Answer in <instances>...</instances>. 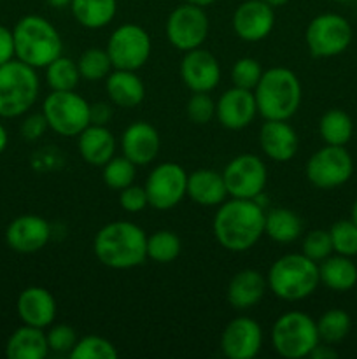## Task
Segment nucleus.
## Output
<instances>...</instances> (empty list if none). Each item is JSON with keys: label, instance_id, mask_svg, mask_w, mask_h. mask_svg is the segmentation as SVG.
I'll return each mask as SVG.
<instances>
[{"label": "nucleus", "instance_id": "a18cd8bd", "mask_svg": "<svg viewBox=\"0 0 357 359\" xmlns=\"http://www.w3.org/2000/svg\"><path fill=\"white\" fill-rule=\"evenodd\" d=\"M112 119V104L111 102H94L90 105V121L91 125L107 126Z\"/></svg>", "mask_w": 357, "mask_h": 359}, {"label": "nucleus", "instance_id": "c9c22d12", "mask_svg": "<svg viewBox=\"0 0 357 359\" xmlns=\"http://www.w3.org/2000/svg\"><path fill=\"white\" fill-rule=\"evenodd\" d=\"M119 353L111 340L100 335H86L77 339L69 353L70 359H118Z\"/></svg>", "mask_w": 357, "mask_h": 359}, {"label": "nucleus", "instance_id": "8fccbe9b", "mask_svg": "<svg viewBox=\"0 0 357 359\" xmlns=\"http://www.w3.org/2000/svg\"><path fill=\"white\" fill-rule=\"evenodd\" d=\"M48 6H51L52 9H65V7H70V2L72 0H46Z\"/></svg>", "mask_w": 357, "mask_h": 359}, {"label": "nucleus", "instance_id": "2eb2a0df", "mask_svg": "<svg viewBox=\"0 0 357 359\" xmlns=\"http://www.w3.org/2000/svg\"><path fill=\"white\" fill-rule=\"evenodd\" d=\"M182 83L191 93H210L220 83V65L216 56L203 48L186 51L178 65Z\"/></svg>", "mask_w": 357, "mask_h": 359}, {"label": "nucleus", "instance_id": "4c0bfd02", "mask_svg": "<svg viewBox=\"0 0 357 359\" xmlns=\"http://www.w3.org/2000/svg\"><path fill=\"white\" fill-rule=\"evenodd\" d=\"M332 251L336 255L356 258L357 256V224L352 219H340L329 228Z\"/></svg>", "mask_w": 357, "mask_h": 359}, {"label": "nucleus", "instance_id": "393cba45", "mask_svg": "<svg viewBox=\"0 0 357 359\" xmlns=\"http://www.w3.org/2000/svg\"><path fill=\"white\" fill-rule=\"evenodd\" d=\"M115 137L107 126L90 125L77 135V151L91 167H104L115 156Z\"/></svg>", "mask_w": 357, "mask_h": 359}, {"label": "nucleus", "instance_id": "f03ea898", "mask_svg": "<svg viewBox=\"0 0 357 359\" xmlns=\"http://www.w3.org/2000/svg\"><path fill=\"white\" fill-rule=\"evenodd\" d=\"M93 252L107 269H136L147 259V233L132 221H112L97 231Z\"/></svg>", "mask_w": 357, "mask_h": 359}, {"label": "nucleus", "instance_id": "c756f323", "mask_svg": "<svg viewBox=\"0 0 357 359\" xmlns=\"http://www.w3.org/2000/svg\"><path fill=\"white\" fill-rule=\"evenodd\" d=\"M303 233V221L294 210L276 207L266 212L265 235L276 244L296 242Z\"/></svg>", "mask_w": 357, "mask_h": 359}, {"label": "nucleus", "instance_id": "37998d69", "mask_svg": "<svg viewBox=\"0 0 357 359\" xmlns=\"http://www.w3.org/2000/svg\"><path fill=\"white\" fill-rule=\"evenodd\" d=\"M119 205L125 212L128 214H139L144 209L149 207V200H147V193L144 186L130 184L125 189L119 191Z\"/></svg>", "mask_w": 357, "mask_h": 359}, {"label": "nucleus", "instance_id": "dca6fc26", "mask_svg": "<svg viewBox=\"0 0 357 359\" xmlns=\"http://www.w3.org/2000/svg\"><path fill=\"white\" fill-rule=\"evenodd\" d=\"M52 237L51 224L37 214H21L6 228V242L14 252L34 255L42 251Z\"/></svg>", "mask_w": 357, "mask_h": 359}, {"label": "nucleus", "instance_id": "72a5a7b5", "mask_svg": "<svg viewBox=\"0 0 357 359\" xmlns=\"http://www.w3.org/2000/svg\"><path fill=\"white\" fill-rule=\"evenodd\" d=\"M182 251V242L178 235L172 230H158L147 235V258L154 263L167 265L175 262Z\"/></svg>", "mask_w": 357, "mask_h": 359}, {"label": "nucleus", "instance_id": "864d4df0", "mask_svg": "<svg viewBox=\"0 0 357 359\" xmlns=\"http://www.w3.org/2000/svg\"><path fill=\"white\" fill-rule=\"evenodd\" d=\"M350 219H352L354 223L357 224V200H356V202H354L352 210H350Z\"/></svg>", "mask_w": 357, "mask_h": 359}, {"label": "nucleus", "instance_id": "39448f33", "mask_svg": "<svg viewBox=\"0 0 357 359\" xmlns=\"http://www.w3.org/2000/svg\"><path fill=\"white\" fill-rule=\"evenodd\" d=\"M268 291L284 302H301L312 297L321 284L318 263L303 252H289L272 263L268 273Z\"/></svg>", "mask_w": 357, "mask_h": 359}, {"label": "nucleus", "instance_id": "c03bdc74", "mask_svg": "<svg viewBox=\"0 0 357 359\" xmlns=\"http://www.w3.org/2000/svg\"><path fill=\"white\" fill-rule=\"evenodd\" d=\"M49 130L48 121H46L44 114L38 112V114H30L23 119L21 123V135L27 140H38L46 132Z\"/></svg>", "mask_w": 357, "mask_h": 359}, {"label": "nucleus", "instance_id": "aec40b11", "mask_svg": "<svg viewBox=\"0 0 357 359\" xmlns=\"http://www.w3.org/2000/svg\"><path fill=\"white\" fill-rule=\"evenodd\" d=\"M122 156L128 158L136 167H147L156 160L161 147V139L158 130L147 121H135L128 125L122 132L121 140Z\"/></svg>", "mask_w": 357, "mask_h": 359}, {"label": "nucleus", "instance_id": "f8f14e48", "mask_svg": "<svg viewBox=\"0 0 357 359\" xmlns=\"http://www.w3.org/2000/svg\"><path fill=\"white\" fill-rule=\"evenodd\" d=\"M210 32V20L205 9L192 4H181L167 18L164 34L177 51H191L202 48Z\"/></svg>", "mask_w": 357, "mask_h": 359}, {"label": "nucleus", "instance_id": "09e8293b", "mask_svg": "<svg viewBox=\"0 0 357 359\" xmlns=\"http://www.w3.org/2000/svg\"><path fill=\"white\" fill-rule=\"evenodd\" d=\"M7 144H9V133H7L6 126L0 123V154L7 149Z\"/></svg>", "mask_w": 357, "mask_h": 359}, {"label": "nucleus", "instance_id": "ea45409f", "mask_svg": "<svg viewBox=\"0 0 357 359\" xmlns=\"http://www.w3.org/2000/svg\"><path fill=\"white\" fill-rule=\"evenodd\" d=\"M301 252L312 262L321 263L332 255V242L329 230H312L308 231L301 242Z\"/></svg>", "mask_w": 357, "mask_h": 359}, {"label": "nucleus", "instance_id": "473e14b6", "mask_svg": "<svg viewBox=\"0 0 357 359\" xmlns=\"http://www.w3.org/2000/svg\"><path fill=\"white\" fill-rule=\"evenodd\" d=\"M46 83L51 91H70L76 90L80 81L77 62L66 56H58L46 67Z\"/></svg>", "mask_w": 357, "mask_h": 359}, {"label": "nucleus", "instance_id": "ddd939ff", "mask_svg": "<svg viewBox=\"0 0 357 359\" xmlns=\"http://www.w3.org/2000/svg\"><path fill=\"white\" fill-rule=\"evenodd\" d=\"M149 207L172 210L188 196V172L174 161L156 165L144 184Z\"/></svg>", "mask_w": 357, "mask_h": 359}, {"label": "nucleus", "instance_id": "5701e85b", "mask_svg": "<svg viewBox=\"0 0 357 359\" xmlns=\"http://www.w3.org/2000/svg\"><path fill=\"white\" fill-rule=\"evenodd\" d=\"M268 291V280L259 270L244 269L231 277L227 284V304L238 311H247L261 304Z\"/></svg>", "mask_w": 357, "mask_h": 359}, {"label": "nucleus", "instance_id": "e433bc0d", "mask_svg": "<svg viewBox=\"0 0 357 359\" xmlns=\"http://www.w3.org/2000/svg\"><path fill=\"white\" fill-rule=\"evenodd\" d=\"M136 177V165L132 163L126 156H114L102 167V179L105 186L121 191L126 186L133 184Z\"/></svg>", "mask_w": 357, "mask_h": 359}, {"label": "nucleus", "instance_id": "2f4dec72", "mask_svg": "<svg viewBox=\"0 0 357 359\" xmlns=\"http://www.w3.org/2000/svg\"><path fill=\"white\" fill-rule=\"evenodd\" d=\"M350 328H352V319L349 312L343 309H329L317 321L318 339L321 342L331 344V346L343 342L349 337Z\"/></svg>", "mask_w": 357, "mask_h": 359}, {"label": "nucleus", "instance_id": "6e6552de", "mask_svg": "<svg viewBox=\"0 0 357 359\" xmlns=\"http://www.w3.org/2000/svg\"><path fill=\"white\" fill-rule=\"evenodd\" d=\"M90 102L76 90L51 91L42 102V114L49 130L62 137H77L90 121Z\"/></svg>", "mask_w": 357, "mask_h": 359}, {"label": "nucleus", "instance_id": "a19ab883", "mask_svg": "<svg viewBox=\"0 0 357 359\" xmlns=\"http://www.w3.org/2000/svg\"><path fill=\"white\" fill-rule=\"evenodd\" d=\"M186 114L195 125H206L216 118V102L209 93H192L186 104Z\"/></svg>", "mask_w": 357, "mask_h": 359}, {"label": "nucleus", "instance_id": "b1692460", "mask_svg": "<svg viewBox=\"0 0 357 359\" xmlns=\"http://www.w3.org/2000/svg\"><path fill=\"white\" fill-rule=\"evenodd\" d=\"M105 91L108 102L115 107H139L146 98V84L136 70L114 69L105 79Z\"/></svg>", "mask_w": 357, "mask_h": 359}, {"label": "nucleus", "instance_id": "f704fd0d", "mask_svg": "<svg viewBox=\"0 0 357 359\" xmlns=\"http://www.w3.org/2000/svg\"><path fill=\"white\" fill-rule=\"evenodd\" d=\"M77 69H79L80 79L88 81V83H98V81L107 79L114 67L108 58L107 49L88 48L77 58Z\"/></svg>", "mask_w": 357, "mask_h": 359}, {"label": "nucleus", "instance_id": "9b49d317", "mask_svg": "<svg viewBox=\"0 0 357 359\" xmlns=\"http://www.w3.org/2000/svg\"><path fill=\"white\" fill-rule=\"evenodd\" d=\"M354 174L352 154L345 146H328L315 151L307 161L304 175L318 189H335L346 184Z\"/></svg>", "mask_w": 357, "mask_h": 359}, {"label": "nucleus", "instance_id": "4be33fe9", "mask_svg": "<svg viewBox=\"0 0 357 359\" xmlns=\"http://www.w3.org/2000/svg\"><path fill=\"white\" fill-rule=\"evenodd\" d=\"M259 147L262 154L276 163L290 161L300 149V137L289 121L265 119L259 130Z\"/></svg>", "mask_w": 357, "mask_h": 359}, {"label": "nucleus", "instance_id": "6e6d98bb", "mask_svg": "<svg viewBox=\"0 0 357 359\" xmlns=\"http://www.w3.org/2000/svg\"><path fill=\"white\" fill-rule=\"evenodd\" d=\"M0 4H2V0H0Z\"/></svg>", "mask_w": 357, "mask_h": 359}, {"label": "nucleus", "instance_id": "20e7f679", "mask_svg": "<svg viewBox=\"0 0 357 359\" xmlns=\"http://www.w3.org/2000/svg\"><path fill=\"white\" fill-rule=\"evenodd\" d=\"M13 37L16 58L37 70L46 69L63 53L59 32L48 18L38 14L20 18L13 28Z\"/></svg>", "mask_w": 357, "mask_h": 359}, {"label": "nucleus", "instance_id": "bb28decb", "mask_svg": "<svg viewBox=\"0 0 357 359\" xmlns=\"http://www.w3.org/2000/svg\"><path fill=\"white\" fill-rule=\"evenodd\" d=\"M49 353L46 332L35 326L21 325L10 333L6 344V356L9 359H46Z\"/></svg>", "mask_w": 357, "mask_h": 359}, {"label": "nucleus", "instance_id": "3c124183", "mask_svg": "<svg viewBox=\"0 0 357 359\" xmlns=\"http://www.w3.org/2000/svg\"><path fill=\"white\" fill-rule=\"evenodd\" d=\"M184 2L192 4V6L203 7V9H205V7H209V6H212V4H216L217 0H184Z\"/></svg>", "mask_w": 357, "mask_h": 359}, {"label": "nucleus", "instance_id": "1a4fd4ad", "mask_svg": "<svg viewBox=\"0 0 357 359\" xmlns=\"http://www.w3.org/2000/svg\"><path fill=\"white\" fill-rule=\"evenodd\" d=\"M354 30L345 16L324 13L315 16L304 30V42L315 58H335L352 44Z\"/></svg>", "mask_w": 357, "mask_h": 359}, {"label": "nucleus", "instance_id": "7c9ffc66", "mask_svg": "<svg viewBox=\"0 0 357 359\" xmlns=\"http://www.w3.org/2000/svg\"><path fill=\"white\" fill-rule=\"evenodd\" d=\"M318 135L328 146H346L354 135V121L342 109H329L318 119Z\"/></svg>", "mask_w": 357, "mask_h": 359}, {"label": "nucleus", "instance_id": "cd10ccee", "mask_svg": "<svg viewBox=\"0 0 357 359\" xmlns=\"http://www.w3.org/2000/svg\"><path fill=\"white\" fill-rule=\"evenodd\" d=\"M321 284L335 293H346L357 284V263L349 256L331 255L318 263Z\"/></svg>", "mask_w": 357, "mask_h": 359}, {"label": "nucleus", "instance_id": "5fc2aeb1", "mask_svg": "<svg viewBox=\"0 0 357 359\" xmlns=\"http://www.w3.org/2000/svg\"><path fill=\"white\" fill-rule=\"evenodd\" d=\"M332 2H338V4H345V2H352V0H332Z\"/></svg>", "mask_w": 357, "mask_h": 359}, {"label": "nucleus", "instance_id": "a211bd4d", "mask_svg": "<svg viewBox=\"0 0 357 359\" xmlns=\"http://www.w3.org/2000/svg\"><path fill=\"white\" fill-rule=\"evenodd\" d=\"M261 347L262 330L251 318H234L220 333V351L227 359H254Z\"/></svg>", "mask_w": 357, "mask_h": 359}, {"label": "nucleus", "instance_id": "f3484780", "mask_svg": "<svg viewBox=\"0 0 357 359\" xmlns=\"http://www.w3.org/2000/svg\"><path fill=\"white\" fill-rule=\"evenodd\" d=\"M231 25L244 42H261L275 28V9L265 0H245L234 9Z\"/></svg>", "mask_w": 357, "mask_h": 359}, {"label": "nucleus", "instance_id": "423d86ee", "mask_svg": "<svg viewBox=\"0 0 357 359\" xmlns=\"http://www.w3.org/2000/svg\"><path fill=\"white\" fill-rule=\"evenodd\" d=\"M41 93L37 69L18 58L0 67V118L14 119L27 114Z\"/></svg>", "mask_w": 357, "mask_h": 359}, {"label": "nucleus", "instance_id": "de8ad7c7", "mask_svg": "<svg viewBox=\"0 0 357 359\" xmlns=\"http://www.w3.org/2000/svg\"><path fill=\"white\" fill-rule=\"evenodd\" d=\"M312 359H335L338 358V351L331 346V344L318 342L315 349L310 353Z\"/></svg>", "mask_w": 357, "mask_h": 359}, {"label": "nucleus", "instance_id": "79ce46f5", "mask_svg": "<svg viewBox=\"0 0 357 359\" xmlns=\"http://www.w3.org/2000/svg\"><path fill=\"white\" fill-rule=\"evenodd\" d=\"M46 337H48L49 351L58 354H69L77 342L76 330L69 325H55L52 323L46 332Z\"/></svg>", "mask_w": 357, "mask_h": 359}, {"label": "nucleus", "instance_id": "c85d7f7f", "mask_svg": "<svg viewBox=\"0 0 357 359\" xmlns=\"http://www.w3.org/2000/svg\"><path fill=\"white\" fill-rule=\"evenodd\" d=\"M70 11L83 28L102 30L115 18L118 0H72Z\"/></svg>", "mask_w": 357, "mask_h": 359}, {"label": "nucleus", "instance_id": "49530a36", "mask_svg": "<svg viewBox=\"0 0 357 359\" xmlns=\"http://www.w3.org/2000/svg\"><path fill=\"white\" fill-rule=\"evenodd\" d=\"M14 58H16V55H14L13 30L0 25V67Z\"/></svg>", "mask_w": 357, "mask_h": 359}, {"label": "nucleus", "instance_id": "603ef678", "mask_svg": "<svg viewBox=\"0 0 357 359\" xmlns=\"http://www.w3.org/2000/svg\"><path fill=\"white\" fill-rule=\"evenodd\" d=\"M266 4H268V6H272L273 9H276V7H282V6H286V4H289L290 0H265Z\"/></svg>", "mask_w": 357, "mask_h": 359}, {"label": "nucleus", "instance_id": "7ed1b4c3", "mask_svg": "<svg viewBox=\"0 0 357 359\" xmlns=\"http://www.w3.org/2000/svg\"><path fill=\"white\" fill-rule=\"evenodd\" d=\"M258 114L262 119L289 121L303 100L300 77L287 67H272L265 70L254 88Z\"/></svg>", "mask_w": 357, "mask_h": 359}, {"label": "nucleus", "instance_id": "0eeeda50", "mask_svg": "<svg viewBox=\"0 0 357 359\" xmlns=\"http://www.w3.org/2000/svg\"><path fill=\"white\" fill-rule=\"evenodd\" d=\"M270 340H272L273 351L280 358H310L312 351L321 342L317 321L303 311L284 312L273 323Z\"/></svg>", "mask_w": 357, "mask_h": 359}, {"label": "nucleus", "instance_id": "9d476101", "mask_svg": "<svg viewBox=\"0 0 357 359\" xmlns=\"http://www.w3.org/2000/svg\"><path fill=\"white\" fill-rule=\"evenodd\" d=\"M105 49L114 69L139 70L149 62L153 41L140 25L122 23L112 30Z\"/></svg>", "mask_w": 357, "mask_h": 359}, {"label": "nucleus", "instance_id": "412c9836", "mask_svg": "<svg viewBox=\"0 0 357 359\" xmlns=\"http://www.w3.org/2000/svg\"><path fill=\"white\" fill-rule=\"evenodd\" d=\"M18 318L23 325L48 330L58 314V304L49 290L42 286L24 287L16 302Z\"/></svg>", "mask_w": 357, "mask_h": 359}, {"label": "nucleus", "instance_id": "4468645a", "mask_svg": "<svg viewBox=\"0 0 357 359\" xmlns=\"http://www.w3.org/2000/svg\"><path fill=\"white\" fill-rule=\"evenodd\" d=\"M227 195L233 198H258L268 184V168L258 154H238L223 170Z\"/></svg>", "mask_w": 357, "mask_h": 359}, {"label": "nucleus", "instance_id": "a878e982", "mask_svg": "<svg viewBox=\"0 0 357 359\" xmlns=\"http://www.w3.org/2000/svg\"><path fill=\"white\" fill-rule=\"evenodd\" d=\"M188 196L202 207H219L227 198L223 172L198 168L188 174Z\"/></svg>", "mask_w": 357, "mask_h": 359}, {"label": "nucleus", "instance_id": "58836bf2", "mask_svg": "<svg viewBox=\"0 0 357 359\" xmlns=\"http://www.w3.org/2000/svg\"><path fill=\"white\" fill-rule=\"evenodd\" d=\"M262 72L265 70L258 60L252 58V56H244V58H238L231 67V83L237 88L254 91Z\"/></svg>", "mask_w": 357, "mask_h": 359}, {"label": "nucleus", "instance_id": "6ab92c4d", "mask_svg": "<svg viewBox=\"0 0 357 359\" xmlns=\"http://www.w3.org/2000/svg\"><path fill=\"white\" fill-rule=\"evenodd\" d=\"M258 116L254 91L231 86L216 102V119L226 130H244Z\"/></svg>", "mask_w": 357, "mask_h": 359}, {"label": "nucleus", "instance_id": "f257e3e1", "mask_svg": "<svg viewBox=\"0 0 357 359\" xmlns=\"http://www.w3.org/2000/svg\"><path fill=\"white\" fill-rule=\"evenodd\" d=\"M265 207L255 200L230 196L214 214V237L226 251L245 252L265 235Z\"/></svg>", "mask_w": 357, "mask_h": 359}]
</instances>
